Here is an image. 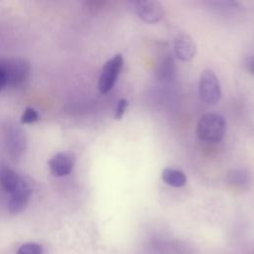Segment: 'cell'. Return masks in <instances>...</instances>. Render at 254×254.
<instances>
[{"instance_id": "obj_1", "label": "cell", "mask_w": 254, "mask_h": 254, "mask_svg": "<svg viewBox=\"0 0 254 254\" xmlns=\"http://www.w3.org/2000/svg\"><path fill=\"white\" fill-rule=\"evenodd\" d=\"M226 130L225 119L216 113L202 115L196 124L197 137L205 142H219L223 139Z\"/></svg>"}, {"instance_id": "obj_2", "label": "cell", "mask_w": 254, "mask_h": 254, "mask_svg": "<svg viewBox=\"0 0 254 254\" xmlns=\"http://www.w3.org/2000/svg\"><path fill=\"white\" fill-rule=\"evenodd\" d=\"M0 65L6 77V85L19 86L29 78L31 67L23 58L3 59L0 61Z\"/></svg>"}, {"instance_id": "obj_3", "label": "cell", "mask_w": 254, "mask_h": 254, "mask_svg": "<svg viewBox=\"0 0 254 254\" xmlns=\"http://www.w3.org/2000/svg\"><path fill=\"white\" fill-rule=\"evenodd\" d=\"M4 145L7 154L18 159L22 157L27 148V136L25 131L17 124H7L4 127Z\"/></svg>"}, {"instance_id": "obj_4", "label": "cell", "mask_w": 254, "mask_h": 254, "mask_svg": "<svg viewBox=\"0 0 254 254\" xmlns=\"http://www.w3.org/2000/svg\"><path fill=\"white\" fill-rule=\"evenodd\" d=\"M123 64L124 60L121 54H116L104 64L97 83L98 90L102 94L108 93L113 88L123 67Z\"/></svg>"}, {"instance_id": "obj_5", "label": "cell", "mask_w": 254, "mask_h": 254, "mask_svg": "<svg viewBox=\"0 0 254 254\" xmlns=\"http://www.w3.org/2000/svg\"><path fill=\"white\" fill-rule=\"evenodd\" d=\"M198 93L202 101L215 105L221 98V88L216 74L210 69H204L199 76Z\"/></svg>"}, {"instance_id": "obj_6", "label": "cell", "mask_w": 254, "mask_h": 254, "mask_svg": "<svg viewBox=\"0 0 254 254\" xmlns=\"http://www.w3.org/2000/svg\"><path fill=\"white\" fill-rule=\"evenodd\" d=\"M33 193V183L28 178H22L18 187L10 193L8 200V211L13 214H19L26 209Z\"/></svg>"}, {"instance_id": "obj_7", "label": "cell", "mask_w": 254, "mask_h": 254, "mask_svg": "<svg viewBox=\"0 0 254 254\" xmlns=\"http://www.w3.org/2000/svg\"><path fill=\"white\" fill-rule=\"evenodd\" d=\"M131 4L137 16L148 24H156L164 17V7L159 1L137 0Z\"/></svg>"}, {"instance_id": "obj_8", "label": "cell", "mask_w": 254, "mask_h": 254, "mask_svg": "<svg viewBox=\"0 0 254 254\" xmlns=\"http://www.w3.org/2000/svg\"><path fill=\"white\" fill-rule=\"evenodd\" d=\"M174 52L179 60L190 62L196 55V45L189 34L180 33L174 40Z\"/></svg>"}, {"instance_id": "obj_9", "label": "cell", "mask_w": 254, "mask_h": 254, "mask_svg": "<svg viewBox=\"0 0 254 254\" xmlns=\"http://www.w3.org/2000/svg\"><path fill=\"white\" fill-rule=\"evenodd\" d=\"M75 158L73 154L67 152H61L53 156L49 161V168L53 176L65 177L68 176L74 166Z\"/></svg>"}, {"instance_id": "obj_10", "label": "cell", "mask_w": 254, "mask_h": 254, "mask_svg": "<svg viewBox=\"0 0 254 254\" xmlns=\"http://www.w3.org/2000/svg\"><path fill=\"white\" fill-rule=\"evenodd\" d=\"M20 175L11 168L7 166L0 167V186L8 193H11L15 190L20 183Z\"/></svg>"}, {"instance_id": "obj_11", "label": "cell", "mask_w": 254, "mask_h": 254, "mask_svg": "<svg viewBox=\"0 0 254 254\" xmlns=\"http://www.w3.org/2000/svg\"><path fill=\"white\" fill-rule=\"evenodd\" d=\"M162 180L170 187L182 188L187 184L186 174L178 169L166 168L162 172Z\"/></svg>"}, {"instance_id": "obj_12", "label": "cell", "mask_w": 254, "mask_h": 254, "mask_svg": "<svg viewBox=\"0 0 254 254\" xmlns=\"http://www.w3.org/2000/svg\"><path fill=\"white\" fill-rule=\"evenodd\" d=\"M175 73V62L174 59L168 55L166 58L163 59L162 63L158 68L159 77L163 80H170L173 78Z\"/></svg>"}, {"instance_id": "obj_13", "label": "cell", "mask_w": 254, "mask_h": 254, "mask_svg": "<svg viewBox=\"0 0 254 254\" xmlns=\"http://www.w3.org/2000/svg\"><path fill=\"white\" fill-rule=\"evenodd\" d=\"M40 116L38 111L33 108V107H26V109L24 110L21 118H20V122L21 124H32L34 122H37L39 120Z\"/></svg>"}, {"instance_id": "obj_14", "label": "cell", "mask_w": 254, "mask_h": 254, "mask_svg": "<svg viewBox=\"0 0 254 254\" xmlns=\"http://www.w3.org/2000/svg\"><path fill=\"white\" fill-rule=\"evenodd\" d=\"M43 247L37 243H27L22 245L17 254H42Z\"/></svg>"}, {"instance_id": "obj_15", "label": "cell", "mask_w": 254, "mask_h": 254, "mask_svg": "<svg viewBox=\"0 0 254 254\" xmlns=\"http://www.w3.org/2000/svg\"><path fill=\"white\" fill-rule=\"evenodd\" d=\"M127 107H128V101H127L125 98L119 99V100L117 101V105H116V108H115L114 118H115L116 120H120V119L123 117V115H124V113H125Z\"/></svg>"}, {"instance_id": "obj_16", "label": "cell", "mask_w": 254, "mask_h": 254, "mask_svg": "<svg viewBox=\"0 0 254 254\" xmlns=\"http://www.w3.org/2000/svg\"><path fill=\"white\" fill-rule=\"evenodd\" d=\"M5 86H6V77H5L2 66L0 65V91H2Z\"/></svg>"}, {"instance_id": "obj_17", "label": "cell", "mask_w": 254, "mask_h": 254, "mask_svg": "<svg viewBox=\"0 0 254 254\" xmlns=\"http://www.w3.org/2000/svg\"><path fill=\"white\" fill-rule=\"evenodd\" d=\"M248 69L254 75V58H252L248 63Z\"/></svg>"}]
</instances>
